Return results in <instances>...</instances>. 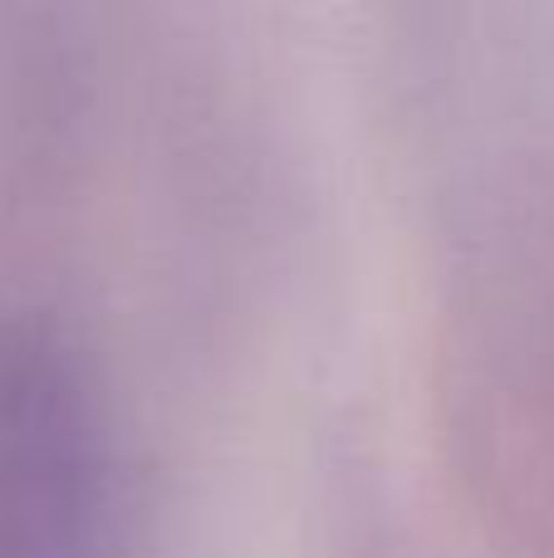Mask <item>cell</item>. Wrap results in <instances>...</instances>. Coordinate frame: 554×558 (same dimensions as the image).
I'll return each instance as SVG.
<instances>
[{
  "label": "cell",
  "mask_w": 554,
  "mask_h": 558,
  "mask_svg": "<svg viewBox=\"0 0 554 558\" xmlns=\"http://www.w3.org/2000/svg\"><path fill=\"white\" fill-rule=\"evenodd\" d=\"M108 456L74 363L0 333V558H104Z\"/></svg>",
  "instance_id": "1"
}]
</instances>
